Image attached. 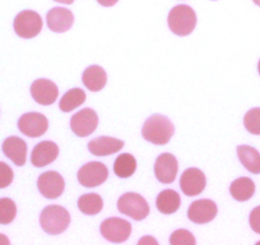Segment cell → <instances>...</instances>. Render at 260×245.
<instances>
[{"instance_id":"6da1fadb","label":"cell","mask_w":260,"mask_h":245,"mask_svg":"<svg viewBox=\"0 0 260 245\" xmlns=\"http://www.w3.org/2000/svg\"><path fill=\"white\" fill-rule=\"evenodd\" d=\"M174 133L175 128L171 120L159 114L152 115L151 117H148L142 128L143 138L147 142H151L157 146H164V144L169 143Z\"/></svg>"},{"instance_id":"7a4b0ae2","label":"cell","mask_w":260,"mask_h":245,"mask_svg":"<svg viewBox=\"0 0 260 245\" xmlns=\"http://www.w3.org/2000/svg\"><path fill=\"white\" fill-rule=\"evenodd\" d=\"M167 23L171 32L177 36H187L191 34L197 26V14L189 6H176L170 11Z\"/></svg>"},{"instance_id":"3957f363","label":"cell","mask_w":260,"mask_h":245,"mask_svg":"<svg viewBox=\"0 0 260 245\" xmlns=\"http://www.w3.org/2000/svg\"><path fill=\"white\" fill-rule=\"evenodd\" d=\"M42 230L50 235L62 234L71 224V213L61 206H47L40 216Z\"/></svg>"},{"instance_id":"277c9868","label":"cell","mask_w":260,"mask_h":245,"mask_svg":"<svg viewBox=\"0 0 260 245\" xmlns=\"http://www.w3.org/2000/svg\"><path fill=\"white\" fill-rule=\"evenodd\" d=\"M44 22L41 16L35 11H22L14 18L13 28L14 32L21 39H34L41 32Z\"/></svg>"},{"instance_id":"5b68a950","label":"cell","mask_w":260,"mask_h":245,"mask_svg":"<svg viewBox=\"0 0 260 245\" xmlns=\"http://www.w3.org/2000/svg\"><path fill=\"white\" fill-rule=\"evenodd\" d=\"M120 213L132 217L136 221H142L149 215V206L146 199L137 193H125L117 201Z\"/></svg>"},{"instance_id":"8992f818","label":"cell","mask_w":260,"mask_h":245,"mask_svg":"<svg viewBox=\"0 0 260 245\" xmlns=\"http://www.w3.org/2000/svg\"><path fill=\"white\" fill-rule=\"evenodd\" d=\"M78 181L86 188H96L102 186L109 177V170L102 162L92 161L83 165L78 171Z\"/></svg>"},{"instance_id":"52a82bcc","label":"cell","mask_w":260,"mask_h":245,"mask_svg":"<svg viewBox=\"0 0 260 245\" xmlns=\"http://www.w3.org/2000/svg\"><path fill=\"white\" fill-rule=\"evenodd\" d=\"M101 234L102 236L110 242H125L130 237L132 234V225L126 220L119 219V217H111V219L105 220L101 224Z\"/></svg>"},{"instance_id":"ba28073f","label":"cell","mask_w":260,"mask_h":245,"mask_svg":"<svg viewBox=\"0 0 260 245\" xmlns=\"http://www.w3.org/2000/svg\"><path fill=\"white\" fill-rule=\"evenodd\" d=\"M18 129L29 138H39L49 129V120L40 112H27L19 117Z\"/></svg>"},{"instance_id":"9c48e42d","label":"cell","mask_w":260,"mask_h":245,"mask_svg":"<svg viewBox=\"0 0 260 245\" xmlns=\"http://www.w3.org/2000/svg\"><path fill=\"white\" fill-rule=\"evenodd\" d=\"M97 127H99V115L89 107L74 114L71 119L72 131L81 138L88 137L89 134L93 133Z\"/></svg>"},{"instance_id":"30bf717a","label":"cell","mask_w":260,"mask_h":245,"mask_svg":"<svg viewBox=\"0 0 260 245\" xmlns=\"http://www.w3.org/2000/svg\"><path fill=\"white\" fill-rule=\"evenodd\" d=\"M37 188L40 193L47 199H56L65 189V181L56 171L42 172L37 179Z\"/></svg>"},{"instance_id":"8fae6325","label":"cell","mask_w":260,"mask_h":245,"mask_svg":"<svg viewBox=\"0 0 260 245\" xmlns=\"http://www.w3.org/2000/svg\"><path fill=\"white\" fill-rule=\"evenodd\" d=\"M207 179L202 170L197 167H190L182 172L180 177V188L182 193L187 197L199 196L206 189Z\"/></svg>"},{"instance_id":"7c38bea8","label":"cell","mask_w":260,"mask_h":245,"mask_svg":"<svg viewBox=\"0 0 260 245\" xmlns=\"http://www.w3.org/2000/svg\"><path fill=\"white\" fill-rule=\"evenodd\" d=\"M217 204L211 199H199L190 204L187 209V219L194 224H208L217 216Z\"/></svg>"},{"instance_id":"4fadbf2b","label":"cell","mask_w":260,"mask_h":245,"mask_svg":"<svg viewBox=\"0 0 260 245\" xmlns=\"http://www.w3.org/2000/svg\"><path fill=\"white\" fill-rule=\"evenodd\" d=\"M31 96L37 104L49 106L57 100L59 89L56 84L50 79H36L31 86Z\"/></svg>"},{"instance_id":"5bb4252c","label":"cell","mask_w":260,"mask_h":245,"mask_svg":"<svg viewBox=\"0 0 260 245\" xmlns=\"http://www.w3.org/2000/svg\"><path fill=\"white\" fill-rule=\"evenodd\" d=\"M177 160L171 154H162L157 157L154 164V175L157 180L164 184H171L175 181L177 175Z\"/></svg>"},{"instance_id":"9a60e30c","label":"cell","mask_w":260,"mask_h":245,"mask_svg":"<svg viewBox=\"0 0 260 245\" xmlns=\"http://www.w3.org/2000/svg\"><path fill=\"white\" fill-rule=\"evenodd\" d=\"M46 22L49 29L56 34H64L69 31L74 23V14L69 9L56 7L50 9L46 14Z\"/></svg>"},{"instance_id":"2e32d148","label":"cell","mask_w":260,"mask_h":245,"mask_svg":"<svg viewBox=\"0 0 260 245\" xmlns=\"http://www.w3.org/2000/svg\"><path fill=\"white\" fill-rule=\"evenodd\" d=\"M59 156V147L55 142L44 141L35 146L31 154V162L35 167H45L52 164Z\"/></svg>"},{"instance_id":"e0dca14e","label":"cell","mask_w":260,"mask_h":245,"mask_svg":"<svg viewBox=\"0 0 260 245\" xmlns=\"http://www.w3.org/2000/svg\"><path fill=\"white\" fill-rule=\"evenodd\" d=\"M4 155L17 166H24L27 161V143L19 137H8L3 142Z\"/></svg>"},{"instance_id":"ac0fdd59","label":"cell","mask_w":260,"mask_h":245,"mask_svg":"<svg viewBox=\"0 0 260 245\" xmlns=\"http://www.w3.org/2000/svg\"><path fill=\"white\" fill-rule=\"evenodd\" d=\"M124 147V142L112 137H99L88 143V149L94 156H110Z\"/></svg>"},{"instance_id":"d6986e66","label":"cell","mask_w":260,"mask_h":245,"mask_svg":"<svg viewBox=\"0 0 260 245\" xmlns=\"http://www.w3.org/2000/svg\"><path fill=\"white\" fill-rule=\"evenodd\" d=\"M82 81L87 89L92 92H99L106 86L107 74L100 66H91L83 72Z\"/></svg>"},{"instance_id":"ffe728a7","label":"cell","mask_w":260,"mask_h":245,"mask_svg":"<svg viewBox=\"0 0 260 245\" xmlns=\"http://www.w3.org/2000/svg\"><path fill=\"white\" fill-rule=\"evenodd\" d=\"M181 206V198L179 193H176L172 189H166L158 194L156 199V207L161 213L172 215L179 211Z\"/></svg>"},{"instance_id":"44dd1931","label":"cell","mask_w":260,"mask_h":245,"mask_svg":"<svg viewBox=\"0 0 260 245\" xmlns=\"http://www.w3.org/2000/svg\"><path fill=\"white\" fill-rule=\"evenodd\" d=\"M237 156L242 166L251 174H260V154L250 146L237 147Z\"/></svg>"},{"instance_id":"7402d4cb","label":"cell","mask_w":260,"mask_h":245,"mask_svg":"<svg viewBox=\"0 0 260 245\" xmlns=\"http://www.w3.org/2000/svg\"><path fill=\"white\" fill-rule=\"evenodd\" d=\"M230 193L232 198L239 202H246L254 196L255 184L249 177H239L230 187Z\"/></svg>"},{"instance_id":"603a6c76","label":"cell","mask_w":260,"mask_h":245,"mask_svg":"<svg viewBox=\"0 0 260 245\" xmlns=\"http://www.w3.org/2000/svg\"><path fill=\"white\" fill-rule=\"evenodd\" d=\"M137 160L133 155L122 154L116 157L114 162V172L121 179H127L136 172Z\"/></svg>"},{"instance_id":"cb8c5ba5","label":"cell","mask_w":260,"mask_h":245,"mask_svg":"<svg viewBox=\"0 0 260 245\" xmlns=\"http://www.w3.org/2000/svg\"><path fill=\"white\" fill-rule=\"evenodd\" d=\"M86 101V92L81 88L69 89L59 102V107L62 112H71L84 104Z\"/></svg>"},{"instance_id":"d4e9b609","label":"cell","mask_w":260,"mask_h":245,"mask_svg":"<svg viewBox=\"0 0 260 245\" xmlns=\"http://www.w3.org/2000/svg\"><path fill=\"white\" fill-rule=\"evenodd\" d=\"M78 208L81 209L82 213L87 216H93V215L100 213L104 208V201L101 197L96 193L83 194L78 199Z\"/></svg>"},{"instance_id":"484cf974","label":"cell","mask_w":260,"mask_h":245,"mask_svg":"<svg viewBox=\"0 0 260 245\" xmlns=\"http://www.w3.org/2000/svg\"><path fill=\"white\" fill-rule=\"evenodd\" d=\"M17 216V206L11 198H0V225H9Z\"/></svg>"},{"instance_id":"4316f807","label":"cell","mask_w":260,"mask_h":245,"mask_svg":"<svg viewBox=\"0 0 260 245\" xmlns=\"http://www.w3.org/2000/svg\"><path fill=\"white\" fill-rule=\"evenodd\" d=\"M244 126L249 133L260 136V107L249 110L244 117Z\"/></svg>"},{"instance_id":"83f0119b","label":"cell","mask_w":260,"mask_h":245,"mask_svg":"<svg viewBox=\"0 0 260 245\" xmlns=\"http://www.w3.org/2000/svg\"><path fill=\"white\" fill-rule=\"evenodd\" d=\"M170 244L172 245H194L197 244V240H195L194 235L190 231L185 229H179L176 231L172 232V235L170 236Z\"/></svg>"},{"instance_id":"f1b7e54d","label":"cell","mask_w":260,"mask_h":245,"mask_svg":"<svg viewBox=\"0 0 260 245\" xmlns=\"http://www.w3.org/2000/svg\"><path fill=\"white\" fill-rule=\"evenodd\" d=\"M14 172L12 167L6 162L0 161V189L8 188L13 182Z\"/></svg>"},{"instance_id":"f546056e","label":"cell","mask_w":260,"mask_h":245,"mask_svg":"<svg viewBox=\"0 0 260 245\" xmlns=\"http://www.w3.org/2000/svg\"><path fill=\"white\" fill-rule=\"evenodd\" d=\"M249 222L252 231L256 232V234H260V206L252 209L249 217Z\"/></svg>"},{"instance_id":"4dcf8cb0","label":"cell","mask_w":260,"mask_h":245,"mask_svg":"<svg viewBox=\"0 0 260 245\" xmlns=\"http://www.w3.org/2000/svg\"><path fill=\"white\" fill-rule=\"evenodd\" d=\"M119 0H97V3L102 7H106V8H110V7H114L115 4L117 3Z\"/></svg>"},{"instance_id":"1f68e13d","label":"cell","mask_w":260,"mask_h":245,"mask_svg":"<svg viewBox=\"0 0 260 245\" xmlns=\"http://www.w3.org/2000/svg\"><path fill=\"white\" fill-rule=\"evenodd\" d=\"M147 242H152V244H157V240L153 239V237H151V236H146V237H143V239L139 240L138 244H147Z\"/></svg>"},{"instance_id":"d6a6232c","label":"cell","mask_w":260,"mask_h":245,"mask_svg":"<svg viewBox=\"0 0 260 245\" xmlns=\"http://www.w3.org/2000/svg\"><path fill=\"white\" fill-rule=\"evenodd\" d=\"M0 244H11V241H9V239L6 235L0 234Z\"/></svg>"},{"instance_id":"836d02e7","label":"cell","mask_w":260,"mask_h":245,"mask_svg":"<svg viewBox=\"0 0 260 245\" xmlns=\"http://www.w3.org/2000/svg\"><path fill=\"white\" fill-rule=\"evenodd\" d=\"M56 3H61V4H67V6H71V4L74 3V0H54Z\"/></svg>"},{"instance_id":"e575fe53","label":"cell","mask_w":260,"mask_h":245,"mask_svg":"<svg viewBox=\"0 0 260 245\" xmlns=\"http://www.w3.org/2000/svg\"><path fill=\"white\" fill-rule=\"evenodd\" d=\"M252 2H254L257 7H260V0H252Z\"/></svg>"},{"instance_id":"d590c367","label":"cell","mask_w":260,"mask_h":245,"mask_svg":"<svg viewBox=\"0 0 260 245\" xmlns=\"http://www.w3.org/2000/svg\"><path fill=\"white\" fill-rule=\"evenodd\" d=\"M257 71H259V74H260V60H259V64H257Z\"/></svg>"},{"instance_id":"8d00e7d4","label":"cell","mask_w":260,"mask_h":245,"mask_svg":"<svg viewBox=\"0 0 260 245\" xmlns=\"http://www.w3.org/2000/svg\"><path fill=\"white\" fill-rule=\"evenodd\" d=\"M257 244H260V241H259V242H257Z\"/></svg>"}]
</instances>
